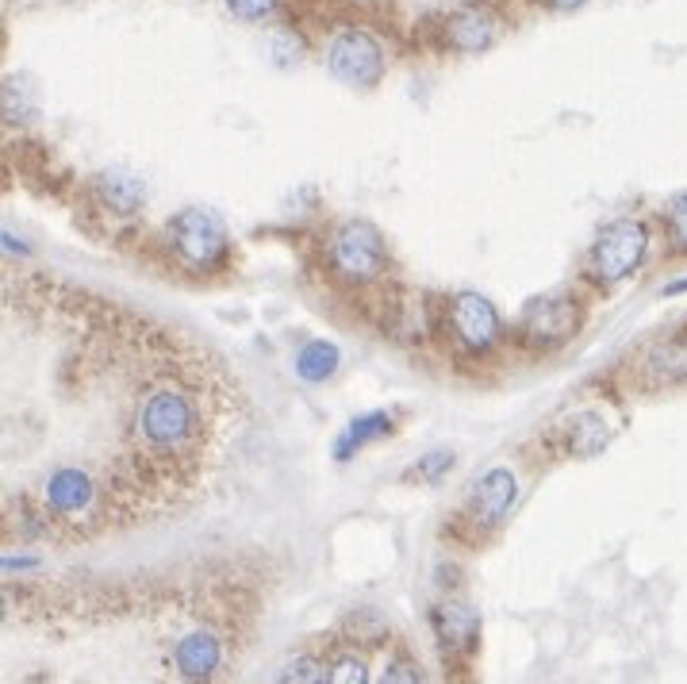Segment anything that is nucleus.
Returning <instances> with one entry per match:
<instances>
[{
  "instance_id": "obj_5",
  "label": "nucleus",
  "mask_w": 687,
  "mask_h": 684,
  "mask_svg": "<svg viewBox=\"0 0 687 684\" xmlns=\"http://www.w3.org/2000/svg\"><path fill=\"white\" fill-rule=\"evenodd\" d=\"M438 332L446 335V339H454L461 354L484 358V354L504 346V316H499V308L484 293L461 288V293L442 301Z\"/></svg>"
},
{
  "instance_id": "obj_8",
  "label": "nucleus",
  "mask_w": 687,
  "mask_h": 684,
  "mask_svg": "<svg viewBox=\"0 0 687 684\" xmlns=\"http://www.w3.org/2000/svg\"><path fill=\"white\" fill-rule=\"evenodd\" d=\"M327 70L350 88H377L384 77V46L369 28H342L327 43Z\"/></svg>"
},
{
  "instance_id": "obj_2",
  "label": "nucleus",
  "mask_w": 687,
  "mask_h": 684,
  "mask_svg": "<svg viewBox=\"0 0 687 684\" xmlns=\"http://www.w3.org/2000/svg\"><path fill=\"white\" fill-rule=\"evenodd\" d=\"M323 270L342 288H373L384 285L392 273V251L377 223L369 220H342L323 239Z\"/></svg>"
},
{
  "instance_id": "obj_4",
  "label": "nucleus",
  "mask_w": 687,
  "mask_h": 684,
  "mask_svg": "<svg viewBox=\"0 0 687 684\" xmlns=\"http://www.w3.org/2000/svg\"><path fill=\"white\" fill-rule=\"evenodd\" d=\"M584 319L588 308L577 288H553V293H541L535 301H527L511 339L530 354H553L584 332Z\"/></svg>"
},
{
  "instance_id": "obj_17",
  "label": "nucleus",
  "mask_w": 687,
  "mask_h": 684,
  "mask_svg": "<svg viewBox=\"0 0 687 684\" xmlns=\"http://www.w3.org/2000/svg\"><path fill=\"white\" fill-rule=\"evenodd\" d=\"M454 462H457L454 450H426V454L419 457L415 465H411L408 477L411 481H423V485H438V481L446 477L450 470H454Z\"/></svg>"
},
{
  "instance_id": "obj_20",
  "label": "nucleus",
  "mask_w": 687,
  "mask_h": 684,
  "mask_svg": "<svg viewBox=\"0 0 687 684\" xmlns=\"http://www.w3.org/2000/svg\"><path fill=\"white\" fill-rule=\"evenodd\" d=\"M381 684H426V673L411 654H395L392 662L384 665Z\"/></svg>"
},
{
  "instance_id": "obj_25",
  "label": "nucleus",
  "mask_w": 687,
  "mask_h": 684,
  "mask_svg": "<svg viewBox=\"0 0 687 684\" xmlns=\"http://www.w3.org/2000/svg\"><path fill=\"white\" fill-rule=\"evenodd\" d=\"M20 566V558H12V554H4V573H12V569ZM31 566H39L35 558H23V569H31Z\"/></svg>"
},
{
  "instance_id": "obj_15",
  "label": "nucleus",
  "mask_w": 687,
  "mask_h": 684,
  "mask_svg": "<svg viewBox=\"0 0 687 684\" xmlns=\"http://www.w3.org/2000/svg\"><path fill=\"white\" fill-rule=\"evenodd\" d=\"M96 192H101V200L108 204V212H116V215H135L147 204V185L127 170L101 173L96 177Z\"/></svg>"
},
{
  "instance_id": "obj_14",
  "label": "nucleus",
  "mask_w": 687,
  "mask_h": 684,
  "mask_svg": "<svg viewBox=\"0 0 687 684\" xmlns=\"http://www.w3.org/2000/svg\"><path fill=\"white\" fill-rule=\"evenodd\" d=\"M392 434H395V415L384 412V408H373V412H366V415H353V420L338 431L335 457L338 462H350L358 450L373 446V442H381V439H392Z\"/></svg>"
},
{
  "instance_id": "obj_6",
  "label": "nucleus",
  "mask_w": 687,
  "mask_h": 684,
  "mask_svg": "<svg viewBox=\"0 0 687 684\" xmlns=\"http://www.w3.org/2000/svg\"><path fill=\"white\" fill-rule=\"evenodd\" d=\"M645 254H649V228L634 215H619V220L603 223L600 235L592 239L588 262L603 285H622L642 270Z\"/></svg>"
},
{
  "instance_id": "obj_9",
  "label": "nucleus",
  "mask_w": 687,
  "mask_h": 684,
  "mask_svg": "<svg viewBox=\"0 0 687 684\" xmlns=\"http://www.w3.org/2000/svg\"><path fill=\"white\" fill-rule=\"evenodd\" d=\"M39 501L51 519L59 523H81L85 515L96 512L101 504V485L88 470L81 465H59L43 477V488H39Z\"/></svg>"
},
{
  "instance_id": "obj_16",
  "label": "nucleus",
  "mask_w": 687,
  "mask_h": 684,
  "mask_svg": "<svg viewBox=\"0 0 687 684\" xmlns=\"http://www.w3.org/2000/svg\"><path fill=\"white\" fill-rule=\"evenodd\" d=\"M338 361H342V354H338V346L330 339H307L300 350H296V377L307 385H323L330 381V377L338 373Z\"/></svg>"
},
{
  "instance_id": "obj_3",
  "label": "nucleus",
  "mask_w": 687,
  "mask_h": 684,
  "mask_svg": "<svg viewBox=\"0 0 687 684\" xmlns=\"http://www.w3.org/2000/svg\"><path fill=\"white\" fill-rule=\"evenodd\" d=\"M161 246L189 277H212L231 262V235L212 208H184L166 223Z\"/></svg>"
},
{
  "instance_id": "obj_22",
  "label": "nucleus",
  "mask_w": 687,
  "mask_h": 684,
  "mask_svg": "<svg viewBox=\"0 0 687 684\" xmlns=\"http://www.w3.org/2000/svg\"><path fill=\"white\" fill-rule=\"evenodd\" d=\"M228 8L239 20H246V23H257V20H265V15H273L281 8V0H228Z\"/></svg>"
},
{
  "instance_id": "obj_24",
  "label": "nucleus",
  "mask_w": 687,
  "mask_h": 684,
  "mask_svg": "<svg viewBox=\"0 0 687 684\" xmlns=\"http://www.w3.org/2000/svg\"><path fill=\"white\" fill-rule=\"evenodd\" d=\"M687 293V277L684 281H668L665 288H660V296H684Z\"/></svg>"
},
{
  "instance_id": "obj_12",
  "label": "nucleus",
  "mask_w": 687,
  "mask_h": 684,
  "mask_svg": "<svg viewBox=\"0 0 687 684\" xmlns=\"http://www.w3.org/2000/svg\"><path fill=\"white\" fill-rule=\"evenodd\" d=\"M173 665H177V673H181V677L189 681V684L212 681L215 673H220V665H223V642H220V634L208 631V627H197V631H189L184 639H177Z\"/></svg>"
},
{
  "instance_id": "obj_1",
  "label": "nucleus",
  "mask_w": 687,
  "mask_h": 684,
  "mask_svg": "<svg viewBox=\"0 0 687 684\" xmlns=\"http://www.w3.org/2000/svg\"><path fill=\"white\" fill-rule=\"evenodd\" d=\"M208 439L204 400L197 389L181 381H154L139 392L131 412V442L135 465L142 473H169L177 477V465L197 462Z\"/></svg>"
},
{
  "instance_id": "obj_23",
  "label": "nucleus",
  "mask_w": 687,
  "mask_h": 684,
  "mask_svg": "<svg viewBox=\"0 0 687 684\" xmlns=\"http://www.w3.org/2000/svg\"><path fill=\"white\" fill-rule=\"evenodd\" d=\"M546 8H553V12H577V8H584L588 0H541Z\"/></svg>"
},
{
  "instance_id": "obj_21",
  "label": "nucleus",
  "mask_w": 687,
  "mask_h": 684,
  "mask_svg": "<svg viewBox=\"0 0 687 684\" xmlns=\"http://www.w3.org/2000/svg\"><path fill=\"white\" fill-rule=\"evenodd\" d=\"M668 231H673V243L676 251H687V192H676L673 200H668Z\"/></svg>"
},
{
  "instance_id": "obj_19",
  "label": "nucleus",
  "mask_w": 687,
  "mask_h": 684,
  "mask_svg": "<svg viewBox=\"0 0 687 684\" xmlns=\"http://www.w3.org/2000/svg\"><path fill=\"white\" fill-rule=\"evenodd\" d=\"M277 684H327V665L315 654H296L293 662L281 670Z\"/></svg>"
},
{
  "instance_id": "obj_10",
  "label": "nucleus",
  "mask_w": 687,
  "mask_h": 684,
  "mask_svg": "<svg viewBox=\"0 0 687 684\" xmlns=\"http://www.w3.org/2000/svg\"><path fill=\"white\" fill-rule=\"evenodd\" d=\"M496 39H499V20L484 0L461 4L442 23V43L454 54H484L488 46H496Z\"/></svg>"
},
{
  "instance_id": "obj_7",
  "label": "nucleus",
  "mask_w": 687,
  "mask_h": 684,
  "mask_svg": "<svg viewBox=\"0 0 687 684\" xmlns=\"http://www.w3.org/2000/svg\"><path fill=\"white\" fill-rule=\"evenodd\" d=\"M515 504H519V477L507 465H492L465 488L461 519H465V527L476 530V538H484L511 519Z\"/></svg>"
},
{
  "instance_id": "obj_13",
  "label": "nucleus",
  "mask_w": 687,
  "mask_h": 684,
  "mask_svg": "<svg viewBox=\"0 0 687 684\" xmlns=\"http://www.w3.org/2000/svg\"><path fill=\"white\" fill-rule=\"evenodd\" d=\"M553 431H557V442H561V450L569 457H595V454H603L614 439L607 415L595 412V408H580V412H572L569 420Z\"/></svg>"
},
{
  "instance_id": "obj_11",
  "label": "nucleus",
  "mask_w": 687,
  "mask_h": 684,
  "mask_svg": "<svg viewBox=\"0 0 687 684\" xmlns=\"http://www.w3.org/2000/svg\"><path fill=\"white\" fill-rule=\"evenodd\" d=\"M431 627L434 639H438L442 654H473L480 646V615L468 600L461 597H446L431 608Z\"/></svg>"
},
{
  "instance_id": "obj_18",
  "label": "nucleus",
  "mask_w": 687,
  "mask_h": 684,
  "mask_svg": "<svg viewBox=\"0 0 687 684\" xmlns=\"http://www.w3.org/2000/svg\"><path fill=\"white\" fill-rule=\"evenodd\" d=\"M327 684H369L366 657L350 654V650L335 654V657H330V665H327Z\"/></svg>"
}]
</instances>
